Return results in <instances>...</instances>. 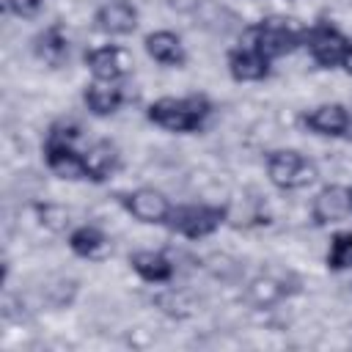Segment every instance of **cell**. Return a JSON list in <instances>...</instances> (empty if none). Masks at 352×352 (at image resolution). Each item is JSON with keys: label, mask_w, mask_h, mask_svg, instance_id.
Returning a JSON list of instances; mask_svg holds the SVG:
<instances>
[{"label": "cell", "mask_w": 352, "mask_h": 352, "mask_svg": "<svg viewBox=\"0 0 352 352\" xmlns=\"http://www.w3.org/2000/svg\"><path fill=\"white\" fill-rule=\"evenodd\" d=\"M212 104L206 96H182V99H173V96H162L157 102L148 104V121H154L157 126L168 129V132H195L206 116H209Z\"/></svg>", "instance_id": "6da1fadb"}, {"label": "cell", "mask_w": 352, "mask_h": 352, "mask_svg": "<svg viewBox=\"0 0 352 352\" xmlns=\"http://www.w3.org/2000/svg\"><path fill=\"white\" fill-rule=\"evenodd\" d=\"M74 140H77V126L72 124H58L47 135V146H44L47 165L60 179H88L82 154L74 151Z\"/></svg>", "instance_id": "7a4b0ae2"}, {"label": "cell", "mask_w": 352, "mask_h": 352, "mask_svg": "<svg viewBox=\"0 0 352 352\" xmlns=\"http://www.w3.org/2000/svg\"><path fill=\"white\" fill-rule=\"evenodd\" d=\"M267 173H270V182L275 187L300 190V187H308L316 179V165L305 154L286 148V151H272L267 157Z\"/></svg>", "instance_id": "3957f363"}, {"label": "cell", "mask_w": 352, "mask_h": 352, "mask_svg": "<svg viewBox=\"0 0 352 352\" xmlns=\"http://www.w3.org/2000/svg\"><path fill=\"white\" fill-rule=\"evenodd\" d=\"M302 36H305V30H300V28H294L289 19H264V22H258L253 30H250V44L261 52V55H267L270 60L272 58H280V55H286V52H292L300 41H302Z\"/></svg>", "instance_id": "277c9868"}, {"label": "cell", "mask_w": 352, "mask_h": 352, "mask_svg": "<svg viewBox=\"0 0 352 352\" xmlns=\"http://www.w3.org/2000/svg\"><path fill=\"white\" fill-rule=\"evenodd\" d=\"M226 220V209L220 206H170V214H168V228L182 234V236H190V239H201V236H209L212 231L220 228V223Z\"/></svg>", "instance_id": "5b68a950"}, {"label": "cell", "mask_w": 352, "mask_h": 352, "mask_svg": "<svg viewBox=\"0 0 352 352\" xmlns=\"http://www.w3.org/2000/svg\"><path fill=\"white\" fill-rule=\"evenodd\" d=\"M302 41H305L311 58H314L319 66H324V69L338 66V63L344 60L349 44H352L338 28H333V25H327V22H319V25H314L311 30H305Z\"/></svg>", "instance_id": "8992f818"}, {"label": "cell", "mask_w": 352, "mask_h": 352, "mask_svg": "<svg viewBox=\"0 0 352 352\" xmlns=\"http://www.w3.org/2000/svg\"><path fill=\"white\" fill-rule=\"evenodd\" d=\"M314 220L327 226V223H341L346 217H352V187L344 184H333L324 187L316 198H314Z\"/></svg>", "instance_id": "52a82bcc"}, {"label": "cell", "mask_w": 352, "mask_h": 352, "mask_svg": "<svg viewBox=\"0 0 352 352\" xmlns=\"http://www.w3.org/2000/svg\"><path fill=\"white\" fill-rule=\"evenodd\" d=\"M124 206L140 223H165L168 214H170L168 198L154 187H140L135 192H126L124 195Z\"/></svg>", "instance_id": "ba28073f"}, {"label": "cell", "mask_w": 352, "mask_h": 352, "mask_svg": "<svg viewBox=\"0 0 352 352\" xmlns=\"http://www.w3.org/2000/svg\"><path fill=\"white\" fill-rule=\"evenodd\" d=\"M85 63L88 69L94 72L96 80H104V82H113L118 77H124L132 66V58L124 47H116V44H107V47H99V50H91L85 55Z\"/></svg>", "instance_id": "9c48e42d"}, {"label": "cell", "mask_w": 352, "mask_h": 352, "mask_svg": "<svg viewBox=\"0 0 352 352\" xmlns=\"http://www.w3.org/2000/svg\"><path fill=\"white\" fill-rule=\"evenodd\" d=\"M96 28L110 36H126L138 28V8L129 0H107L96 11Z\"/></svg>", "instance_id": "30bf717a"}, {"label": "cell", "mask_w": 352, "mask_h": 352, "mask_svg": "<svg viewBox=\"0 0 352 352\" xmlns=\"http://www.w3.org/2000/svg\"><path fill=\"white\" fill-rule=\"evenodd\" d=\"M228 69H231V77L239 82L264 80L270 74V58L261 55L253 44H248V47H239L228 55Z\"/></svg>", "instance_id": "8fae6325"}, {"label": "cell", "mask_w": 352, "mask_h": 352, "mask_svg": "<svg viewBox=\"0 0 352 352\" xmlns=\"http://www.w3.org/2000/svg\"><path fill=\"white\" fill-rule=\"evenodd\" d=\"M305 126L316 135L338 138L349 129V113L344 104H319L311 113H305Z\"/></svg>", "instance_id": "7c38bea8"}, {"label": "cell", "mask_w": 352, "mask_h": 352, "mask_svg": "<svg viewBox=\"0 0 352 352\" xmlns=\"http://www.w3.org/2000/svg\"><path fill=\"white\" fill-rule=\"evenodd\" d=\"M294 292V286H289V275L283 272H261L258 278L250 280L248 286V297L256 305H272L280 302L283 297H289Z\"/></svg>", "instance_id": "4fadbf2b"}, {"label": "cell", "mask_w": 352, "mask_h": 352, "mask_svg": "<svg viewBox=\"0 0 352 352\" xmlns=\"http://www.w3.org/2000/svg\"><path fill=\"white\" fill-rule=\"evenodd\" d=\"M146 52L157 63H165V66H182L184 63V47L179 41V36L170 33V30L148 33L146 36Z\"/></svg>", "instance_id": "5bb4252c"}, {"label": "cell", "mask_w": 352, "mask_h": 352, "mask_svg": "<svg viewBox=\"0 0 352 352\" xmlns=\"http://www.w3.org/2000/svg\"><path fill=\"white\" fill-rule=\"evenodd\" d=\"M33 50H36V55H38L44 63L60 66V63L66 60V55H69V38H66V33H63L60 25H50L44 33L36 36Z\"/></svg>", "instance_id": "9a60e30c"}, {"label": "cell", "mask_w": 352, "mask_h": 352, "mask_svg": "<svg viewBox=\"0 0 352 352\" xmlns=\"http://www.w3.org/2000/svg\"><path fill=\"white\" fill-rule=\"evenodd\" d=\"M82 162H85L88 179L102 182V179H107V176L116 170L118 151H116V146H113L110 140H96V143L82 154Z\"/></svg>", "instance_id": "2e32d148"}, {"label": "cell", "mask_w": 352, "mask_h": 352, "mask_svg": "<svg viewBox=\"0 0 352 352\" xmlns=\"http://www.w3.org/2000/svg\"><path fill=\"white\" fill-rule=\"evenodd\" d=\"M129 264H132V270H135L143 280H148V283H162V280H168V278L173 275L170 258H168L165 253H160V250H140V253H135V256L129 258Z\"/></svg>", "instance_id": "e0dca14e"}, {"label": "cell", "mask_w": 352, "mask_h": 352, "mask_svg": "<svg viewBox=\"0 0 352 352\" xmlns=\"http://www.w3.org/2000/svg\"><path fill=\"white\" fill-rule=\"evenodd\" d=\"M121 99H124L121 88H116V85H110V82H104V80L88 85V91H85V104H88L91 113H96V116H110V113H116L118 104H121Z\"/></svg>", "instance_id": "ac0fdd59"}, {"label": "cell", "mask_w": 352, "mask_h": 352, "mask_svg": "<svg viewBox=\"0 0 352 352\" xmlns=\"http://www.w3.org/2000/svg\"><path fill=\"white\" fill-rule=\"evenodd\" d=\"M69 245L77 256L82 258H96L107 250V236L96 228V226H80L77 231H72L69 236Z\"/></svg>", "instance_id": "d6986e66"}, {"label": "cell", "mask_w": 352, "mask_h": 352, "mask_svg": "<svg viewBox=\"0 0 352 352\" xmlns=\"http://www.w3.org/2000/svg\"><path fill=\"white\" fill-rule=\"evenodd\" d=\"M327 267L330 270H349L352 267V231L338 234L333 239V248L327 253Z\"/></svg>", "instance_id": "ffe728a7"}, {"label": "cell", "mask_w": 352, "mask_h": 352, "mask_svg": "<svg viewBox=\"0 0 352 352\" xmlns=\"http://www.w3.org/2000/svg\"><path fill=\"white\" fill-rule=\"evenodd\" d=\"M6 8L22 19H30L44 8V0H6Z\"/></svg>", "instance_id": "44dd1931"}, {"label": "cell", "mask_w": 352, "mask_h": 352, "mask_svg": "<svg viewBox=\"0 0 352 352\" xmlns=\"http://www.w3.org/2000/svg\"><path fill=\"white\" fill-rule=\"evenodd\" d=\"M341 66L352 74V44H349V50H346V55H344V60H341Z\"/></svg>", "instance_id": "7402d4cb"}]
</instances>
